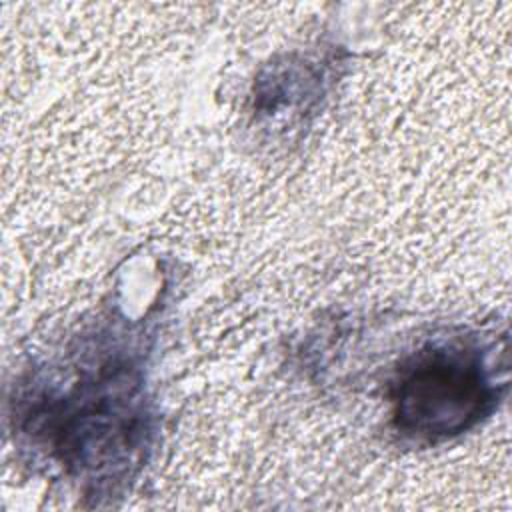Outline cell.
<instances>
[{
    "label": "cell",
    "instance_id": "obj_1",
    "mask_svg": "<svg viewBox=\"0 0 512 512\" xmlns=\"http://www.w3.org/2000/svg\"><path fill=\"white\" fill-rule=\"evenodd\" d=\"M496 386L482 354L466 346L420 352L396 390V420L404 432L448 436L476 424L494 404Z\"/></svg>",
    "mask_w": 512,
    "mask_h": 512
}]
</instances>
